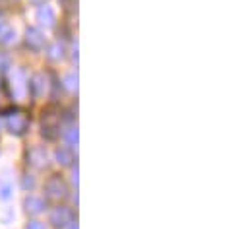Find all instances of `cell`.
I'll use <instances>...</instances> for the list:
<instances>
[{"label":"cell","instance_id":"obj_1","mask_svg":"<svg viewBox=\"0 0 250 229\" xmlns=\"http://www.w3.org/2000/svg\"><path fill=\"white\" fill-rule=\"evenodd\" d=\"M10 82H12V93L16 99H23L25 97V92H27V80H25V74L23 70H14L12 76H10Z\"/></svg>","mask_w":250,"mask_h":229},{"label":"cell","instance_id":"obj_2","mask_svg":"<svg viewBox=\"0 0 250 229\" xmlns=\"http://www.w3.org/2000/svg\"><path fill=\"white\" fill-rule=\"evenodd\" d=\"M6 126L12 134H23L29 126V120L27 116L21 113H12V114H6Z\"/></svg>","mask_w":250,"mask_h":229},{"label":"cell","instance_id":"obj_3","mask_svg":"<svg viewBox=\"0 0 250 229\" xmlns=\"http://www.w3.org/2000/svg\"><path fill=\"white\" fill-rule=\"evenodd\" d=\"M49 222L59 229L66 228V226L72 222V212H70V208H66V206H57V208L51 212Z\"/></svg>","mask_w":250,"mask_h":229},{"label":"cell","instance_id":"obj_4","mask_svg":"<svg viewBox=\"0 0 250 229\" xmlns=\"http://www.w3.org/2000/svg\"><path fill=\"white\" fill-rule=\"evenodd\" d=\"M25 43H27L29 49L41 51L43 45H45V37H43V33H41L37 27H27V29H25Z\"/></svg>","mask_w":250,"mask_h":229},{"label":"cell","instance_id":"obj_5","mask_svg":"<svg viewBox=\"0 0 250 229\" xmlns=\"http://www.w3.org/2000/svg\"><path fill=\"white\" fill-rule=\"evenodd\" d=\"M45 188H47V192H49L53 198H62V196H66V192H68L64 181L59 177V175L51 177V179L47 181V186H45Z\"/></svg>","mask_w":250,"mask_h":229},{"label":"cell","instance_id":"obj_6","mask_svg":"<svg viewBox=\"0 0 250 229\" xmlns=\"http://www.w3.org/2000/svg\"><path fill=\"white\" fill-rule=\"evenodd\" d=\"M57 134H59V118L53 114H45L43 116V136L53 140V138H57Z\"/></svg>","mask_w":250,"mask_h":229},{"label":"cell","instance_id":"obj_7","mask_svg":"<svg viewBox=\"0 0 250 229\" xmlns=\"http://www.w3.org/2000/svg\"><path fill=\"white\" fill-rule=\"evenodd\" d=\"M37 22L43 25V27H53L55 25V10L51 8V6H41L39 10H37Z\"/></svg>","mask_w":250,"mask_h":229},{"label":"cell","instance_id":"obj_8","mask_svg":"<svg viewBox=\"0 0 250 229\" xmlns=\"http://www.w3.org/2000/svg\"><path fill=\"white\" fill-rule=\"evenodd\" d=\"M27 160L31 165H37V167H45L47 165V152L43 148H33L29 154H27Z\"/></svg>","mask_w":250,"mask_h":229},{"label":"cell","instance_id":"obj_9","mask_svg":"<svg viewBox=\"0 0 250 229\" xmlns=\"http://www.w3.org/2000/svg\"><path fill=\"white\" fill-rule=\"evenodd\" d=\"M23 206H25V210H27L29 214H41L43 208H45V202H43V198H39V196H27V198L23 200Z\"/></svg>","mask_w":250,"mask_h":229},{"label":"cell","instance_id":"obj_10","mask_svg":"<svg viewBox=\"0 0 250 229\" xmlns=\"http://www.w3.org/2000/svg\"><path fill=\"white\" fill-rule=\"evenodd\" d=\"M55 158H57V161L61 165H70L74 161V152H72V148H59Z\"/></svg>","mask_w":250,"mask_h":229},{"label":"cell","instance_id":"obj_11","mask_svg":"<svg viewBox=\"0 0 250 229\" xmlns=\"http://www.w3.org/2000/svg\"><path fill=\"white\" fill-rule=\"evenodd\" d=\"M45 78H43V74H35L33 78H31V82H29V86L27 88H31V92H33V95H43V92H45Z\"/></svg>","mask_w":250,"mask_h":229},{"label":"cell","instance_id":"obj_12","mask_svg":"<svg viewBox=\"0 0 250 229\" xmlns=\"http://www.w3.org/2000/svg\"><path fill=\"white\" fill-rule=\"evenodd\" d=\"M16 39L14 27H10L6 22H0V43H12Z\"/></svg>","mask_w":250,"mask_h":229},{"label":"cell","instance_id":"obj_13","mask_svg":"<svg viewBox=\"0 0 250 229\" xmlns=\"http://www.w3.org/2000/svg\"><path fill=\"white\" fill-rule=\"evenodd\" d=\"M47 57L51 58V60H61V58L64 57V47H62V43L61 41H57L51 49H49V55Z\"/></svg>","mask_w":250,"mask_h":229},{"label":"cell","instance_id":"obj_14","mask_svg":"<svg viewBox=\"0 0 250 229\" xmlns=\"http://www.w3.org/2000/svg\"><path fill=\"white\" fill-rule=\"evenodd\" d=\"M64 138H66V142H68V146L70 148H74V146H78V128H68L66 132H64Z\"/></svg>","mask_w":250,"mask_h":229},{"label":"cell","instance_id":"obj_15","mask_svg":"<svg viewBox=\"0 0 250 229\" xmlns=\"http://www.w3.org/2000/svg\"><path fill=\"white\" fill-rule=\"evenodd\" d=\"M10 196H12V184H10L8 179H4V181L0 183V198H2V200H8Z\"/></svg>","mask_w":250,"mask_h":229},{"label":"cell","instance_id":"obj_16","mask_svg":"<svg viewBox=\"0 0 250 229\" xmlns=\"http://www.w3.org/2000/svg\"><path fill=\"white\" fill-rule=\"evenodd\" d=\"M64 86L68 88V90H78V76L74 74V72H70V74H66L64 76Z\"/></svg>","mask_w":250,"mask_h":229},{"label":"cell","instance_id":"obj_17","mask_svg":"<svg viewBox=\"0 0 250 229\" xmlns=\"http://www.w3.org/2000/svg\"><path fill=\"white\" fill-rule=\"evenodd\" d=\"M21 186H23L25 190L33 188V186H35V177H33V175H29V173H25V175H23V179H21Z\"/></svg>","mask_w":250,"mask_h":229},{"label":"cell","instance_id":"obj_18","mask_svg":"<svg viewBox=\"0 0 250 229\" xmlns=\"http://www.w3.org/2000/svg\"><path fill=\"white\" fill-rule=\"evenodd\" d=\"M25 229H45V226H43L41 222H29Z\"/></svg>","mask_w":250,"mask_h":229},{"label":"cell","instance_id":"obj_19","mask_svg":"<svg viewBox=\"0 0 250 229\" xmlns=\"http://www.w3.org/2000/svg\"><path fill=\"white\" fill-rule=\"evenodd\" d=\"M6 66H8V58L0 57V68H6Z\"/></svg>","mask_w":250,"mask_h":229},{"label":"cell","instance_id":"obj_20","mask_svg":"<svg viewBox=\"0 0 250 229\" xmlns=\"http://www.w3.org/2000/svg\"><path fill=\"white\" fill-rule=\"evenodd\" d=\"M72 183H74V184L78 186V169H76V171L72 173Z\"/></svg>","mask_w":250,"mask_h":229},{"label":"cell","instance_id":"obj_21","mask_svg":"<svg viewBox=\"0 0 250 229\" xmlns=\"http://www.w3.org/2000/svg\"><path fill=\"white\" fill-rule=\"evenodd\" d=\"M29 2H31V4H35V6H43L47 0H29Z\"/></svg>","mask_w":250,"mask_h":229},{"label":"cell","instance_id":"obj_22","mask_svg":"<svg viewBox=\"0 0 250 229\" xmlns=\"http://www.w3.org/2000/svg\"><path fill=\"white\" fill-rule=\"evenodd\" d=\"M66 229H78V224H76V222H70V224L66 226Z\"/></svg>","mask_w":250,"mask_h":229}]
</instances>
